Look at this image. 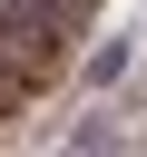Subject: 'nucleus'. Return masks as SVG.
I'll return each instance as SVG.
<instances>
[{
	"label": "nucleus",
	"instance_id": "1",
	"mask_svg": "<svg viewBox=\"0 0 147 157\" xmlns=\"http://www.w3.org/2000/svg\"><path fill=\"white\" fill-rule=\"evenodd\" d=\"M69 147H127V128H118V108H98V118H78V128H69Z\"/></svg>",
	"mask_w": 147,
	"mask_h": 157
}]
</instances>
